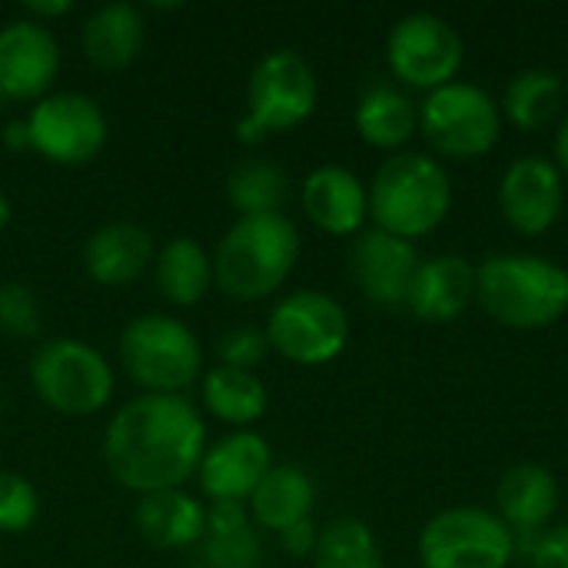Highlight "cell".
Segmentation results:
<instances>
[{
  "mask_svg": "<svg viewBox=\"0 0 568 568\" xmlns=\"http://www.w3.org/2000/svg\"><path fill=\"white\" fill-rule=\"evenodd\" d=\"M206 453V426L186 396L143 393L123 403L103 433L110 476L136 493L183 489Z\"/></svg>",
  "mask_w": 568,
  "mask_h": 568,
  "instance_id": "1",
  "label": "cell"
},
{
  "mask_svg": "<svg viewBox=\"0 0 568 568\" xmlns=\"http://www.w3.org/2000/svg\"><path fill=\"white\" fill-rule=\"evenodd\" d=\"M476 303L506 329H549L568 313V270L536 253L486 256L476 266Z\"/></svg>",
  "mask_w": 568,
  "mask_h": 568,
  "instance_id": "2",
  "label": "cell"
},
{
  "mask_svg": "<svg viewBox=\"0 0 568 568\" xmlns=\"http://www.w3.org/2000/svg\"><path fill=\"white\" fill-rule=\"evenodd\" d=\"M300 260V230L286 213L236 216L213 253V283L236 303L273 296Z\"/></svg>",
  "mask_w": 568,
  "mask_h": 568,
  "instance_id": "3",
  "label": "cell"
},
{
  "mask_svg": "<svg viewBox=\"0 0 568 568\" xmlns=\"http://www.w3.org/2000/svg\"><path fill=\"white\" fill-rule=\"evenodd\" d=\"M453 210V180L446 166L416 150L393 153L369 183V220L399 240L436 233Z\"/></svg>",
  "mask_w": 568,
  "mask_h": 568,
  "instance_id": "4",
  "label": "cell"
},
{
  "mask_svg": "<svg viewBox=\"0 0 568 568\" xmlns=\"http://www.w3.org/2000/svg\"><path fill=\"white\" fill-rule=\"evenodd\" d=\"M120 363L146 393L183 396L203 373V349L196 333L170 313H143L120 333Z\"/></svg>",
  "mask_w": 568,
  "mask_h": 568,
  "instance_id": "5",
  "label": "cell"
},
{
  "mask_svg": "<svg viewBox=\"0 0 568 568\" xmlns=\"http://www.w3.org/2000/svg\"><path fill=\"white\" fill-rule=\"evenodd\" d=\"M320 83L313 67L296 50H273L266 53L246 87V116L236 123L240 143H260L273 133L296 130L316 110Z\"/></svg>",
  "mask_w": 568,
  "mask_h": 568,
  "instance_id": "6",
  "label": "cell"
},
{
  "mask_svg": "<svg viewBox=\"0 0 568 568\" xmlns=\"http://www.w3.org/2000/svg\"><path fill=\"white\" fill-rule=\"evenodd\" d=\"M503 106L489 90L453 80L419 103V130L446 160H479L503 136Z\"/></svg>",
  "mask_w": 568,
  "mask_h": 568,
  "instance_id": "7",
  "label": "cell"
},
{
  "mask_svg": "<svg viewBox=\"0 0 568 568\" xmlns=\"http://www.w3.org/2000/svg\"><path fill=\"white\" fill-rule=\"evenodd\" d=\"M30 386L43 406L63 416H90L110 403L113 369L97 346L73 336H60L33 353Z\"/></svg>",
  "mask_w": 568,
  "mask_h": 568,
  "instance_id": "8",
  "label": "cell"
},
{
  "mask_svg": "<svg viewBox=\"0 0 568 568\" xmlns=\"http://www.w3.org/2000/svg\"><path fill=\"white\" fill-rule=\"evenodd\" d=\"M516 549L513 529L483 506L436 513L416 542L423 568H509Z\"/></svg>",
  "mask_w": 568,
  "mask_h": 568,
  "instance_id": "9",
  "label": "cell"
},
{
  "mask_svg": "<svg viewBox=\"0 0 568 568\" xmlns=\"http://www.w3.org/2000/svg\"><path fill=\"white\" fill-rule=\"evenodd\" d=\"M263 333L283 359L326 366L349 343V313L323 290H293L270 310Z\"/></svg>",
  "mask_w": 568,
  "mask_h": 568,
  "instance_id": "10",
  "label": "cell"
},
{
  "mask_svg": "<svg viewBox=\"0 0 568 568\" xmlns=\"http://www.w3.org/2000/svg\"><path fill=\"white\" fill-rule=\"evenodd\" d=\"M386 63L403 87L433 93L459 77L466 43L446 17L416 10L393 23L386 37Z\"/></svg>",
  "mask_w": 568,
  "mask_h": 568,
  "instance_id": "11",
  "label": "cell"
},
{
  "mask_svg": "<svg viewBox=\"0 0 568 568\" xmlns=\"http://www.w3.org/2000/svg\"><path fill=\"white\" fill-rule=\"evenodd\" d=\"M33 153L57 166H87L106 146V113L80 90H53L27 116Z\"/></svg>",
  "mask_w": 568,
  "mask_h": 568,
  "instance_id": "12",
  "label": "cell"
},
{
  "mask_svg": "<svg viewBox=\"0 0 568 568\" xmlns=\"http://www.w3.org/2000/svg\"><path fill=\"white\" fill-rule=\"evenodd\" d=\"M499 210L516 233L542 236L566 210V176L539 153L519 156L499 180Z\"/></svg>",
  "mask_w": 568,
  "mask_h": 568,
  "instance_id": "13",
  "label": "cell"
},
{
  "mask_svg": "<svg viewBox=\"0 0 568 568\" xmlns=\"http://www.w3.org/2000/svg\"><path fill=\"white\" fill-rule=\"evenodd\" d=\"M60 70V43L47 23L17 17L0 27V97L43 100Z\"/></svg>",
  "mask_w": 568,
  "mask_h": 568,
  "instance_id": "14",
  "label": "cell"
},
{
  "mask_svg": "<svg viewBox=\"0 0 568 568\" xmlns=\"http://www.w3.org/2000/svg\"><path fill=\"white\" fill-rule=\"evenodd\" d=\"M423 256L416 243L399 240L386 230H363L349 250V276L359 286V293L386 310L406 306L413 276L419 270Z\"/></svg>",
  "mask_w": 568,
  "mask_h": 568,
  "instance_id": "15",
  "label": "cell"
},
{
  "mask_svg": "<svg viewBox=\"0 0 568 568\" xmlns=\"http://www.w3.org/2000/svg\"><path fill=\"white\" fill-rule=\"evenodd\" d=\"M273 469L270 443L253 429H236L213 446H206L200 459V489L210 503H250L263 476Z\"/></svg>",
  "mask_w": 568,
  "mask_h": 568,
  "instance_id": "16",
  "label": "cell"
},
{
  "mask_svg": "<svg viewBox=\"0 0 568 568\" xmlns=\"http://www.w3.org/2000/svg\"><path fill=\"white\" fill-rule=\"evenodd\" d=\"M303 213L329 236H359L369 220V186L346 166L326 163L303 180Z\"/></svg>",
  "mask_w": 568,
  "mask_h": 568,
  "instance_id": "17",
  "label": "cell"
},
{
  "mask_svg": "<svg viewBox=\"0 0 568 568\" xmlns=\"http://www.w3.org/2000/svg\"><path fill=\"white\" fill-rule=\"evenodd\" d=\"M559 503H562L559 479L552 469L539 463L509 466L496 486V516L513 529L516 546L519 539L532 542L539 532H546L559 513Z\"/></svg>",
  "mask_w": 568,
  "mask_h": 568,
  "instance_id": "18",
  "label": "cell"
},
{
  "mask_svg": "<svg viewBox=\"0 0 568 568\" xmlns=\"http://www.w3.org/2000/svg\"><path fill=\"white\" fill-rule=\"evenodd\" d=\"M476 300V263L459 253L429 256L419 263L406 310L423 323H453Z\"/></svg>",
  "mask_w": 568,
  "mask_h": 568,
  "instance_id": "19",
  "label": "cell"
},
{
  "mask_svg": "<svg viewBox=\"0 0 568 568\" xmlns=\"http://www.w3.org/2000/svg\"><path fill=\"white\" fill-rule=\"evenodd\" d=\"M153 260V236L133 220H113L97 226L83 246V266L100 286H126L140 280Z\"/></svg>",
  "mask_w": 568,
  "mask_h": 568,
  "instance_id": "20",
  "label": "cell"
},
{
  "mask_svg": "<svg viewBox=\"0 0 568 568\" xmlns=\"http://www.w3.org/2000/svg\"><path fill=\"white\" fill-rule=\"evenodd\" d=\"M133 526L156 549H190L203 539L206 506L183 489L150 493L133 506Z\"/></svg>",
  "mask_w": 568,
  "mask_h": 568,
  "instance_id": "21",
  "label": "cell"
},
{
  "mask_svg": "<svg viewBox=\"0 0 568 568\" xmlns=\"http://www.w3.org/2000/svg\"><path fill=\"white\" fill-rule=\"evenodd\" d=\"M146 40L143 10L123 0L100 3L83 20V53L100 70H123L130 67Z\"/></svg>",
  "mask_w": 568,
  "mask_h": 568,
  "instance_id": "22",
  "label": "cell"
},
{
  "mask_svg": "<svg viewBox=\"0 0 568 568\" xmlns=\"http://www.w3.org/2000/svg\"><path fill=\"white\" fill-rule=\"evenodd\" d=\"M200 568H260L263 542L250 509L240 503H210L200 539Z\"/></svg>",
  "mask_w": 568,
  "mask_h": 568,
  "instance_id": "23",
  "label": "cell"
},
{
  "mask_svg": "<svg viewBox=\"0 0 568 568\" xmlns=\"http://www.w3.org/2000/svg\"><path fill=\"white\" fill-rule=\"evenodd\" d=\"M356 133L376 150H399L419 130V106L396 83H369L353 113Z\"/></svg>",
  "mask_w": 568,
  "mask_h": 568,
  "instance_id": "24",
  "label": "cell"
},
{
  "mask_svg": "<svg viewBox=\"0 0 568 568\" xmlns=\"http://www.w3.org/2000/svg\"><path fill=\"white\" fill-rule=\"evenodd\" d=\"M313 503H316V486L306 469L300 466H273L256 493L250 496V519L256 529L266 532H286L296 523L313 519Z\"/></svg>",
  "mask_w": 568,
  "mask_h": 568,
  "instance_id": "25",
  "label": "cell"
},
{
  "mask_svg": "<svg viewBox=\"0 0 568 568\" xmlns=\"http://www.w3.org/2000/svg\"><path fill=\"white\" fill-rule=\"evenodd\" d=\"M156 286L173 306H196L213 286V256L193 236H173L153 260Z\"/></svg>",
  "mask_w": 568,
  "mask_h": 568,
  "instance_id": "26",
  "label": "cell"
},
{
  "mask_svg": "<svg viewBox=\"0 0 568 568\" xmlns=\"http://www.w3.org/2000/svg\"><path fill=\"white\" fill-rule=\"evenodd\" d=\"M566 77L549 70V67H529V70H519L509 87H506V97H503V120H509L513 126L526 130V133H536L542 126H549L562 106H566Z\"/></svg>",
  "mask_w": 568,
  "mask_h": 568,
  "instance_id": "27",
  "label": "cell"
},
{
  "mask_svg": "<svg viewBox=\"0 0 568 568\" xmlns=\"http://www.w3.org/2000/svg\"><path fill=\"white\" fill-rule=\"evenodd\" d=\"M203 406H206V413H213V419L243 429L266 416L270 389L250 369L213 366L203 373Z\"/></svg>",
  "mask_w": 568,
  "mask_h": 568,
  "instance_id": "28",
  "label": "cell"
},
{
  "mask_svg": "<svg viewBox=\"0 0 568 568\" xmlns=\"http://www.w3.org/2000/svg\"><path fill=\"white\" fill-rule=\"evenodd\" d=\"M226 200L240 216L283 213V206L290 200V176L270 156L240 160L226 176Z\"/></svg>",
  "mask_w": 568,
  "mask_h": 568,
  "instance_id": "29",
  "label": "cell"
},
{
  "mask_svg": "<svg viewBox=\"0 0 568 568\" xmlns=\"http://www.w3.org/2000/svg\"><path fill=\"white\" fill-rule=\"evenodd\" d=\"M313 568H386L376 532L359 519H336L320 529Z\"/></svg>",
  "mask_w": 568,
  "mask_h": 568,
  "instance_id": "30",
  "label": "cell"
},
{
  "mask_svg": "<svg viewBox=\"0 0 568 568\" xmlns=\"http://www.w3.org/2000/svg\"><path fill=\"white\" fill-rule=\"evenodd\" d=\"M40 516V496L27 476L0 469V536L27 532Z\"/></svg>",
  "mask_w": 568,
  "mask_h": 568,
  "instance_id": "31",
  "label": "cell"
},
{
  "mask_svg": "<svg viewBox=\"0 0 568 568\" xmlns=\"http://www.w3.org/2000/svg\"><path fill=\"white\" fill-rule=\"evenodd\" d=\"M43 326L40 300L23 283H0V333L13 339H33Z\"/></svg>",
  "mask_w": 568,
  "mask_h": 568,
  "instance_id": "32",
  "label": "cell"
},
{
  "mask_svg": "<svg viewBox=\"0 0 568 568\" xmlns=\"http://www.w3.org/2000/svg\"><path fill=\"white\" fill-rule=\"evenodd\" d=\"M266 353H270V339L256 326H233L216 339L220 366H230V369H250L253 373L266 359Z\"/></svg>",
  "mask_w": 568,
  "mask_h": 568,
  "instance_id": "33",
  "label": "cell"
},
{
  "mask_svg": "<svg viewBox=\"0 0 568 568\" xmlns=\"http://www.w3.org/2000/svg\"><path fill=\"white\" fill-rule=\"evenodd\" d=\"M529 568H568V523L549 526L529 542Z\"/></svg>",
  "mask_w": 568,
  "mask_h": 568,
  "instance_id": "34",
  "label": "cell"
},
{
  "mask_svg": "<svg viewBox=\"0 0 568 568\" xmlns=\"http://www.w3.org/2000/svg\"><path fill=\"white\" fill-rule=\"evenodd\" d=\"M316 542H320V529H316L313 519L296 523V526H290L286 532H280V546H283V552L293 556V559H313Z\"/></svg>",
  "mask_w": 568,
  "mask_h": 568,
  "instance_id": "35",
  "label": "cell"
},
{
  "mask_svg": "<svg viewBox=\"0 0 568 568\" xmlns=\"http://www.w3.org/2000/svg\"><path fill=\"white\" fill-rule=\"evenodd\" d=\"M0 143L13 153H23V150H33L30 143V126H27V116H13L3 123V133H0Z\"/></svg>",
  "mask_w": 568,
  "mask_h": 568,
  "instance_id": "36",
  "label": "cell"
},
{
  "mask_svg": "<svg viewBox=\"0 0 568 568\" xmlns=\"http://www.w3.org/2000/svg\"><path fill=\"white\" fill-rule=\"evenodd\" d=\"M70 10H73L70 0H27L23 3V17H30L37 23H47V17H63Z\"/></svg>",
  "mask_w": 568,
  "mask_h": 568,
  "instance_id": "37",
  "label": "cell"
},
{
  "mask_svg": "<svg viewBox=\"0 0 568 568\" xmlns=\"http://www.w3.org/2000/svg\"><path fill=\"white\" fill-rule=\"evenodd\" d=\"M552 163L559 166V173L568 180V116L559 123V133H556V156Z\"/></svg>",
  "mask_w": 568,
  "mask_h": 568,
  "instance_id": "38",
  "label": "cell"
},
{
  "mask_svg": "<svg viewBox=\"0 0 568 568\" xmlns=\"http://www.w3.org/2000/svg\"><path fill=\"white\" fill-rule=\"evenodd\" d=\"M10 200H7V193H0V233L7 230V223H10Z\"/></svg>",
  "mask_w": 568,
  "mask_h": 568,
  "instance_id": "39",
  "label": "cell"
},
{
  "mask_svg": "<svg viewBox=\"0 0 568 568\" xmlns=\"http://www.w3.org/2000/svg\"><path fill=\"white\" fill-rule=\"evenodd\" d=\"M566 87H568V80H566Z\"/></svg>",
  "mask_w": 568,
  "mask_h": 568,
  "instance_id": "40",
  "label": "cell"
},
{
  "mask_svg": "<svg viewBox=\"0 0 568 568\" xmlns=\"http://www.w3.org/2000/svg\"><path fill=\"white\" fill-rule=\"evenodd\" d=\"M196 568H200V566H196Z\"/></svg>",
  "mask_w": 568,
  "mask_h": 568,
  "instance_id": "41",
  "label": "cell"
}]
</instances>
